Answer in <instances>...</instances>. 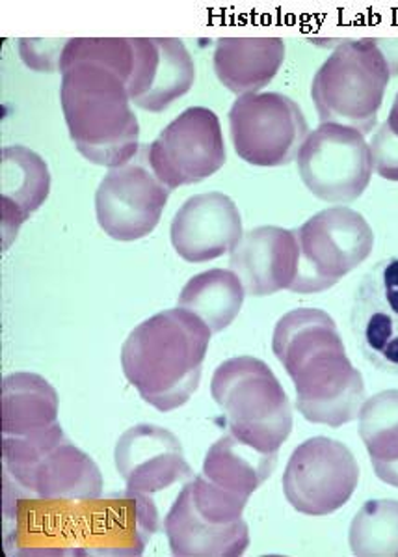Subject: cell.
<instances>
[{
  "label": "cell",
  "instance_id": "29",
  "mask_svg": "<svg viewBox=\"0 0 398 557\" xmlns=\"http://www.w3.org/2000/svg\"><path fill=\"white\" fill-rule=\"evenodd\" d=\"M380 49L386 57L387 64H389V72L393 75H398V39H376Z\"/></svg>",
  "mask_w": 398,
  "mask_h": 557
},
{
  "label": "cell",
  "instance_id": "6",
  "mask_svg": "<svg viewBox=\"0 0 398 557\" xmlns=\"http://www.w3.org/2000/svg\"><path fill=\"white\" fill-rule=\"evenodd\" d=\"M389 64L376 39H348L337 46L311 86L321 124H337L369 135L384 103Z\"/></svg>",
  "mask_w": 398,
  "mask_h": 557
},
{
  "label": "cell",
  "instance_id": "9",
  "mask_svg": "<svg viewBox=\"0 0 398 557\" xmlns=\"http://www.w3.org/2000/svg\"><path fill=\"white\" fill-rule=\"evenodd\" d=\"M298 172L311 195L328 203H352L373 177L365 135L345 125L321 124L298 151Z\"/></svg>",
  "mask_w": 398,
  "mask_h": 557
},
{
  "label": "cell",
  "instance_id": "28",
  "mask_svg": "<svg viewBox=\"0 0 398 557\" xmlns=\"http://www.w3.org/2000/svg\"><path fill=\"white\" fill-rule=\"evenodd\" d=\"M64 39H21V59L36 72H60Z\"/></svg>",
  "mask_w": 398,
  "mask_h": 557
},
{
  "label": "cell",
  "instance_id": "15",
  "mask_svg": "<svg viewBox=\"0 0 398 557\" xmlns=\"http://www.w3.org/2000/svg\"><path fill=\"white\" fill-rule=\"evenodd\" d=\"M350 329L366 362L398 376V258L378 261L361 278Z\"/></svg>",
  "mask_w": 398,
  "mask_h": 557
},
{
  "label": "cell",
  "instance_id": "2",
  "mask_svg": "<svg viewBox=\"0 0 398 557\" xmlns=\"http://www.w3.org/2000/svg\"><path fill=\"white\" fill-rule=\"evenodd\" d=\"M272 349L295 383L296 409L306 420L340 428L360 416L365 383L326 311L300 308L285 313Z\"/></svg>",
  "mask_w": 398,
  "mask_h": 557
},
{
  "label": "cell",
  "instance_id": "20",
  "mask_svg": "<svg viewBox=\"0 0 398 557\" xmlns=\"http://www.w3.org/2000/svg\"><path fill=\"white\" fill-rule=\"evenodd\" d=\"M2 248L15 240L20 227L46 203L51 174L46 161L25 146L2 149Z\"/></svg>",
  "mask_w": 398,
  "mask_h": 557
},
{
  "label": "cell",
  "instance_id": "1",
  "mask_svg": "<svg viewBox=\"0 0 398 557\" xmlns=\"http://www.w3.org/2000/svg\"><path fill=\"white\" fill-rule=\"evenodd\" d=\"M133 70V39H67L60 59V101L71 140L86 161L116 169L140 151V125L127 88Z\"/></svg>",
  "mask_w": 398,
  "mask_h": 557
},
{
  "label": "cell",
  "instance_id": "21",
  "mask_svg": "<svg viewBox=\"0 0 398 557\" xmlns=\"http://www.w3.org/2000/svg\"><path fill=\"white\" fill-rule=\"evenodd\" d=\"M285 60L282 38H222L214 47V72L237 96L259 94L272 83Z\"/></svg>",
  "mask_w": 398,
  "mask_h": 557
},
{
  "label": "cell",
  "instance_id": "27",
  "mask_svg": "<svg viewBox=\"0 0 398 557\" xmlns=\"http://www.w3.org/2000/svg\"><path fill=\"white\" fill-rule=\"evenodd\" d=\"M373 169L389 182H398V94L386 124L374 133L371 143Z\"/></svg>",
  "mask_w": 398,
  "mask_h": 557
},
{
  "label": "cell",
  "instance_id": "5",
  "mask_svg": "<svg viewBox=\"0 0 398 557\" xmlns=\"http://www.w3.org/2000/svg\"><path fill=\"white\" fill-rule=\"evenodd\" d=\"M211 394L229 433L238 441L266 454H277L289 438V396L263 360L237 357L220 363L212 375Z\"/></svg>",
  "mask_w": 398,
  "mask_h": 557
},
{
  "label": "cell",
  "instance_id": "10",
  "mask_svg": "<svg viewBox=\"0 0 398 557\" xmlns=\"http://www.w3.org/2000/svg\"><path fill=\"white\" fill-rule=\"evenodd\" d=\"M229 131L242 161L269 169L295 161L309 135L302 109L276 91L238 98L229 111Z\"/></svg>",
  "mask_w": 398,
  "mask_h": 557
},
{
  "label": "cell",
  "instance_id": "24",
  "mask_svg": "<svg viewBox=\"0 0 398 557\" xmlns=\"http://www.w3.org/2000/svg\"><path fill=\"white\" fill-rule=\"evenodd\" d=\"M245 293V285L232 269H211L188 280L179 295V308L201 319L214 334L237 319Z\"/></svg>",
  "mask_w": 398,
  "mask_h": 557
},
{
  "label": "cell",
  "instance_id": "14",
  "mask_svg": "<svg viewBox=\"0 0 398 557\" xmlns=\"http://www.w3.org/2000/svg\"><path fill=\"white\" fill-rule=\"evenodd\" d=\"M148 159L154 175L170 190L206 182L225 164L219 116L206 107L181 112L161 137L149 144Z\"/></svg>",
  "mask_w": 398,
  "mask_h": 557
},
{
  "label": "cell",
  "instance_id": "19",
  "mask_svg": "<svg viewBox=\"0 0 398 557\" xmlns=\"http://www.w3.org/2000/svg\"><path fill=\"white\" fill-rule=\"evenodd\" d=\"M229 256V265L251 297H269L289 289L298 274L295 232L277 226L253 227Z\"/></svg>",
  "mask_w": 398,
  "mask_h": 557
},
{
  "label": "cell",
  "instance_id": "22",
  "mask_svg": "<svg viewBox=\"0 0 398 557\" xmlns=\"http://www.w3.org/2000/svg\"><path fill=\"white\" fill-rule=\"evenodd\" d=\"M59 392L36 373L2 379V434L30 436L59 425Z\"/></svg>",
  "mask_w": 398,
  "mask_h": 557
},
{
  "label": "cell",
  "instance_id": "23",
  "mask_svg": "<svg viewBox=\"0 0 398 557\" xmlns=\"http://www.w3.org/2000/svg\"><path fill=\"white\" fill-rule=\"evenodd\" d=\"M276 457L238 441L235 434H225L209 449L203 475L220 488L248 499L274 472Z\"/></svg>",
  "mask_w": 398,
  "mask_h": 557
},
{
  "label": "cell",
  "instance_id": "17",
  "mask_svg": "<svg viewBox=\"0 0 398 557\" xmlns=\"http://www.w3.org/2000/svg\"><path fill=\"white\" fill-rule=\"evenodd\" d=\"M242 235L237 203L222 193L188 198L170 226L175 252L188 263H206L232 252Z\"/></svg>",
  "mask_w": 398,
  "mask_h": 557
},
{
  "label": "cell",
  "instance_id": "12",
  "mask_svg": "<svg viewBox=\"0 0 398 557\" xmlns=\"http://www.w3.org/2000/svg\"><path fill=\"white\" fill-rule=\"evenodd\" d=\"M170 193L149 164L148 146H141L135 159L104 175L96 193L97 222L110 239H141L161 221Z\"/></svg>",
  "mask_w": 398,
  "mask_h": 557
},
{
  "label": "cell",
  "instance_id": "13",
  "mask_svg": "<svg viewBox=\"0 0 398 557\" xmlns=\"http://www.w3.org/2000/svg\"><path fill=\"white\" fill-rule=\"evenodd\" d=\"M161 530L151 494L133 488L80 502L78 557H138Z\"/></svg>",
  "mask_w": 398,
  "mask_h": 557
},
{
  "label": "cell",
  "instance_id": "25",
  "mask_svg": "<svg viewBox=\"0 0 398 557\" xmlns=\"http://www.w3.org/2000/svg\"><path fill=\"white\" fill-rule=\"evenodd\" d=\"M360 436L380 481L398 488V389L366 399L360 410Z\"/></svg>",
  "mask_w": 398,
  "mask_h": 557
},
{
  "label": "cell",
  "instance_id": "3",
  "mask_svg": "<svg viewBox=\"0 0 398 557\" xmlns=\"http://www.w3.org/2000/svg\"><path fill=\"white\" fill-rule=\"evenodd\" d=\"M211 334L190 311H161L125 339L123 373L153 409H179L198 389Z\"/></svg>",
  "mask_w": 398,
  "mask_h": 557
},
{
  "label": "cell",
  "instance_id": "26",
  "mask_svg": "<svg viewBox=\"0 0 398 557\" xmlns=\"http://www.w3.org/2000/svg\"><path fill=\"white\" fill-rule=\"evenodd\" d=\"M353 556L398 557V502L371 499L350 524Z\"/></svg>",
  "mask_w": 398,
  "mask_h": 557
},
{
  "label": "cell",
  "instance_id": "18",
  "mask_svg": "<svg viewBox=\"0 0 398 557\" xmlns=\"http://www.w3.org/2000/svg\"><path fill=\"white\" fill-rule=\"evenodd\" d=\"M135 70L130 75V101L141 111L164 112L187 96L194 85V60L185 44L175 38H133Z\"/></svg>",
  "mask_w": 398,
  "mask_h": 557
},
{
  "label": "cell",
  "instance_id": "11",
  "mask_svg": "<svg viewBox=\"0 0 398 557\" xmlns=\"http://www.w3.org/2000/svg\"><path fill=\"white\" fill-rule=\"evenodd\" d=\"M360 465L343 442L315 436L296 447L283 473V493L296 511L326 517L348 504Z\"/></svg>",
  "mask_w": 398,
  "mask_h": 557
},
{
  "label": "cell",
  "instance_id": "16",
  "mask_svg": "<svg viewBox=\"0 0 398 557\" xmlns=\"http://www.w3.org/2000/svg\"><path fill=\"white\" fill-rule=\"evenodd\" d=\"M114 460L127 488L138 493H161L194 478L179 438L151 423L127 429L117 441Z\"/></svg>",
  "mask_w": 398,
  "mask_h": 557
},
{
  "label": "cell",
  "instance_id": "7",
  "mask_svg": "<svg viewBox=\"0 0 398 557\" xmlns=\"http://www.w3.org/2000/svg\"><path fill=\"white\" fill-rule=\"evenodd\" d=\"M248 499L194 475L164 519L170 550L177 557H238L250 546L242 519Z\"/></svg>",
  "mask_w": 398,
  "mask_h": 557
},
{
  "label": "cell",
  "instance_id": "8",
  "mask_svg": "<svg viewBox=\"0 0 398 557\" xmlns=\"http://www.w3.org/2000/svg\"><path fill=\"white\" fill-rule=\"evenodd\" d=\"M298 274L290 292L321 293L352 273L373 252L374 235L363 214L350 208L324 209L295 232Z\"/></svg>",
  "mask_w": 398,
  "mask_h": 557
},
{
  "label": "cell",
  "instance_id": "4",
  "mask_svg": "<svg viewBox=\"0 0 398 557\" xmlns=\"http://www.w3.org/2000/svg\"><path fill=\"white\" fill-rule=\"evenodd\" d=\"M4 491L46 499L103 496V475L59 425L30 436H4Z\"/></svg>",
  "mask_w": 398,
  "mask_h": 557
}]
</instances>
